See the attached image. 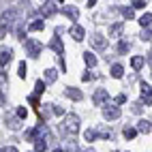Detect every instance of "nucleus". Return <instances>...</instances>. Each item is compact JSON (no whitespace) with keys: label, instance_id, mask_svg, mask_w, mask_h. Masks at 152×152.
<instances>
[{"label":"nucleus","instance_id":"22","mask_svg":"<svg viewBox=\"0 0 152 152\" xmlns=\"http://www.w3.org/2000/svg\"><path fill=\"white\" fill-rule=\"evenodd\" d=\"M84 137H86V141H94V139L99 137V131H94V129H88L86 133H84Z\"/></svg>","mask_w":152,"mask_h":152},{"label":"nucleus","instance_id":"15","mask_svg":"<svg viewBox=\"0 0 152 152\" xmlns=\"http://www.w3.org/2000/svg\"><path fill=\"white\" fill-rule=\"evenodd\" d=\"M84 62H86V66H88V69L96 66V56H94L92 52H86V54H84Z\"/></svg>","mask_w":152,"mask_h":152},{"label":"nucleus","instance_id":"43","mask_svg":"<svg viewBox=\"0 0 152 152\" xmlns=\"http://www.w3.org/2000/svg\"><path fill=\"white\" fill-rule=\"evenodd\" d=\"M86 152H94V150H92V148H90V150H86Z\"/></svg>","mask_w":152,"mask_h":152},{"label":"nucleus","instance_id":"39","mask_svg":"<svg viewBox=\"0 0 152 152\" xmlns=\"http://www.w3.org/2000/svg\"><path fill=\"white\" fill-rule=\"evenodd\" d=\"M148 64H152V49L148 52Z\"/></svg>","mask_w":152,"mask_h":152},{"label":"nucleus","instance_id":"24","mask_svg":"<svg viewBox=\"0 0 152 152\" xmlns=\"http://www.w3.org/2000/svg\"><path fill=\"white\" fill-rule=\"evenodd\" d=\"M122 135H124V137H126V139H133V137H135V135H137V131H135V129H133V126H126V129H124V131H122Z\"/></svg>","mask_w":152,"mask_h":152},{"label":"nucleus","instance_id":"20","mask_svg":"<svg viewBox=\"0 0 152 152\" xmlns=\"http://www.w3.org/2000/svg\"><path fill=\"white\" fill-rule=\"evenodd\" d=\"M139 24L144 26V28H150V26H152V13H146V15H141V17H139Z\"/></svg>","mask_w":152,"mask_h":152},{"label":"nucleus","instance_id":"7","mask_svg":"<svg viewBox=\"0 0 152 152\" xmlns=\"http://www.w3.org/2000/svg\"><path fill=\"white\" fill-rule=\"evenodd\" d=\"M60 13L66 15V17H71L73 22H77V17H79V11H77L73 4H64V7H60Z\"/></svg>","mask_w":152,"mask_h":152},{"label":"nucleus","instance_id":"16","mask_svg":"<svg viewBox=\"0 0 152 152\" xmlns=\"http://www.w3.org/2000/svg\"><path fill=\"white\" fill-rule=\"evenodd\" d=\"M144 62H146L144 56H133V58H131V66H133L135 71H139L141 66H144Z\"/></svg>","mask_w":152,"mask_h":152},{"label":"nucleus","instance_id":"27","mask_svg":"<svg viewBox=\"0 0 152 152\" xmlns=\"http://www.w3.org/2000/svg\"><path fill=\"white\" fill-rule=\"evenodd\" d=\"M141 39H144V41H152V28H146L144 32H141Z\"/></svg>","mask_w":152,"mask_h":152},{"label":"nucleus","instance_id":"10","mask_svg":"<svg viewBox=\"0 0 152 152\" xmlns=\"http://www.w3.org/2000/svg\"><path fill=\"white\" fill-rule=\"evenodd\" d=\"M122 28H124L122 22H116L114 26H109V37H111V39H120V34H122Z\"/></svg>","mask_w":152,"mask_h":152},{"label":"nucleus","instance_id":"3","mask_svg":"<svg viewBox=\"0 0 152 152\" xmlns=\"http://www.w3.org/2000/svg\"><path fill=\"white\" fill-rule=\"evenodd\" d=\"M107 101H109V92H107V90H103V88H101V90H94V94H92L94 107H101L103 103H107Z\"/></svg>","mask_w":152,"mask_h":152},{"label":"nucleus","instance_id":"37","mask_svg":"<svg viewBox=\"0 0 152 152\" xmlns=\"http://www.w3.org/2000/svg\"><path fill=\"white\" fill-rule=\"evenodd\" d=\"M0 82H7V75H4V71L0 69Z\"/></svg>","mask_w":152,"mask_h":152},{"label":"nucleus","instance_id":"19","mask_svg":"<svg viewBox=\"0 0 152 152\" xmlns=\"http://www.w3.org/2000/svg\"><path fill=\"white\" fill-rule=\"evenodd\" d=\"M122 75H124V69H122V64H114V66H111V77L120 79Z\"/></svg>","mask_w":152,"mask_h":152},{"label":"nucleus","instance_id":"30","mask_svg":"<svg viewBox=\"0 0 152 152\" xmlns=\"http://www.w3.org/2000/svg\"><path fill=\"white\" fill-rule=\"evenodd\" d=\"M26 116H28V109H26V107H19V109H17V118H19V120H24Z\"/></svg>","mask_w":152,"mask_h":152},{"label":"nucleus","instance_id":"12","mask_svg":"<svg viewBox=\"0 0 152 152\" xmlns=\"http://www.w3.org/2000/svg\"><path fill=\"white\" fill-rule=\"evenodd\" d=\"M135 131H137V133H150V131H152V122H150V120H139Z\"/></svg>","mask_w":152,"mask_h":152},{"label":"nucleus","instance_id":"9","mask_svg":"<svg viewBox=\"0 0 152 152\" xmlns=\"http://www.w3.org/2000/svg\"><path fill=\"white\" fill-rule=\"evenodd\" d=\"M13 60V49H2V52H0V69H4L9 62H11Z\"/></svg>","mask_w":152,"mask_h":152},{"label":"nucleus","instance_id":"26","mask_svg":"<svg viewBox=\"0 0 152 152\" xmlns=\"http://www.w3.org/2000/svg\"><path fill=\"white\" fill-rule=\"evenodd\" d=\"M129 47H131V45H129L126 41H120V45H118V52H120V54H126V52H129Z\"/></svg>","mask_w":152,"mask_h":152},{"label":"nucleus","instance_id":"8","mask_svg":"<svg viewBox=\"0 0 152 152\" xmlns=\"http://www.w3.org/2000/svg\"><path fill=\"white\" fill-rule=\"evenodd\" d=\"M69 32H71V37H73L77 43H79V41H84V34H86V32H84V28L79 26V24H73V26L69 28Z\"/></svg>","mask_w":152,"mask_h":152},{"label":"nucleus","instance_id":"38","mask_svg":"<svg viewBox=\"0 0 152 152\" xmlns=\"http://www.w3.org/2000/svg\"><path fill=\"white\" fill-rule=\"evenodd\" d=\"M0 105H4V94H2V90H0Z\"/></svg>","mask_w":152,"mask_h":152},{"label":"nucleus","instance_id":"36","mask_svg":"<svg viewBox=\"0 0 152 152\" xmlns=\"http://www.w3.org/2000/svg\"><path fill=\"white\" fill-rule=\"evenodd\" d=\"M82 79H84V82H90V79H92V73H90V71H86V73H84V77H82Z\"/></svg>","mask_w":152,"mask_h":152},{"label":"nucleus","instance_id":"28","mask_svg":"<svg viewBox=\"0 0 152 152\" xmlns=\"http://www.w3.org/2000/svg\"><path fill=\"white\" fill-rule=\"evenodd\" d=\"M120 11H122V15H124V17H129V19L133 17V9H131V7H122Z\"/></svg>","mask_w":152,"mask_h":152},{"label":"nucleus","instance_id":"18","mask_svg":"<svg viewBox=\"0 0 152 152\" xmlns=\"http://www.w3.org/2000/svg\"><path fill=\"white\" fill-rule=\"evenodd\" d=\"M56 77H58V71H56V69H47V71H45V82H47V84L56 82Z\"/></svg>","mask_w":152,"mask_h":152},{"label":"nucleus","instance_id":"13","mask_svg":"<svg viewBox=\"0 0 152 152\" xmlns=\"http://www.w3.org/2000/svg\"><path fill=\"white\" fill-rule=\"evenodd\" d=\"M64 94H66L69 99H73V101H82V99H84V94L79 92L77 88H71V86H69V88L64 90Z\"/></svg>","mask_w":152,"mask_h":152},{"label":"nucleus","instance_id":"34","mask_svg":"<svg viewBox=\"0 0 152 152\" xmlns=\"http://www.w3.org/2000/svg\"><path fill=\"white\" fill-rule=\"evenodd\" d=\"M52 107H54L52 111H54L56 116H62V114H64V109H62V107H58V105H52Z\"/></svg>","mask_w":152,"mask_h":152},{"label":"nucleus","instance_id":"25","mask_svg":"<svg viewBox=\"0 0 152 152\" xmlns=\"http://www.w3.org/2000/svg\"><path fill=\"white\" fill-rule=\"evenodd\" d=\"M17 75L22 77V79H26V75H28V66H26V62H19V69H17Z\"/></svg>","mask_w":152,"mask_h":152},{"label":"nucleus","instance_id":"2","mask_svg":"<svg viewBox=\"0 0 152 152\" xmlns=\"http://www.w3.org/2000/svg\"><path fill=\"white\" fill-rule=\"evenodd\" d=\"M24 47H26V54L30 56V58H37L39 54H41V49H43V45L37 41V39H26L24 41Z\"/></svg>","mask_w":152,"mask_h":152},{"label":"nucleus","instance_id":"35","mask_svg":"<svg viewBox=\"0 0 152 152\" xmlns=\"http://www.w3.org/2000/svg\"><path fill=\"white\" fill-rule=\"evenodd\" d=\"M17 37H19V41H26V34H24V28L22 26L17 28Z\"/></svg>","mask_w":152,"mask_h":152},{"label":"nucleus","instance_id":"42","mask_svg":"<svg viewBox=\"0 0 152 152\" xmlns=\"http://www.w3.org/2000/svg\"><path fill=\"white\" fill-rule=\"evenodd\" d=\"M0 152H7V148H0Z\"/></svg>","mask_w":152,"mask_h":152},{"label":"nucleus","instance_id":"41","mask_svg":"<svg viewBox=\"0 0 152 152\" xmlns=\"http://www.w3.org/2000/svg\"><path fill=\"white\" fill-rule=\"evenodd\" d=\"M54 152H64V150H62V148H56V150H54Z\"/></svg>","mask_w":152,"mask_h":152},{"label":"nucleus","instance_id":"17","mask_svg":"<svg viewBox=\"0 0 152 152\" xmlns=\"http://www.w3.org/2000/svg\"><path fill=\"white\" fill-rule=\"evenodd\" d=\"M43 28H45V22H43V19H34V22L28 26L30 32H39V30H43Z\"/></svg>","mask_w":152,"mask_h":152},{"label":"nucleus","instance_id":"14","mask_svg":"<svg viewBox=\"0 0 152 152\" xmlns=\"http://www.w3.org/2000/svg\"><path fill=\"white\" fill-rule=\"evenodd\" d=\"M49 47L54 49V52L58 54V56H62V52H64V45H62V41L56 37V39H52V43H49Z\"/></svg>","mask_w":152,"mask_h":152},{"label":"nucleus","instance_id":"23","mask_svg":"<svg viewBox=\"0 0 152 152\" xmlns=\"http://www.w3.org/2000/svg\"><path fill=\"white\" fill-rule=\"evenodd\" d=\"M45 92V82L43 79H37V86H34V94L39 96V94H43Z\"/></svg>","mask_w":152,"mask_h":152},{"label":"nucleus","instance_id":"6","mask_svg":"<svg viewBox=\"0 0 152 152\" xmlns=\"http://www.w3.org/2000/svg\"><path fill=\"white\" fill-rule=\"evenodd\" d=\"M141 103L146 105H152V86L150 84H141Z\"/></svg>","mask_w":152,"mask_h":152},{"label":"nucleus","instance_id":"29","mask_svg":"<svg viewBox=\"0 0 152 152\" xmlns=\"http://www.w3.org/2000/svg\"><path fill=\"white\" fill-rule=\"evenodd\" d=\"M144 7H146L144 0H135V2H131V9H144Z\"/></svg>","mask_w":152,"mask_h":152},{"label":"nucleus","instance_id":"1","mask_svg":"<svg viewBox=\"0 0 152 152\" xmlns=\"http://www.w3.org/2000/svg\"><path fill=\"white\" fill-rule=\"evenodd\" d=\"M64 131H66L69 135H77L79 133V118L75 114H69L64 118Z\"/></svg>","mask_w":152,"mask_h":152},{"label":"nucleus","instance_id":"4","mask_svg":"<svg viewBox=\"0 0 152 152\" xmlns=\"http://www.w3.org/2000/svg\"><path fill=\"white\" fill-rule=\"evenodd\" d=\"M58 2H43V7L39 9V11H41V15L43 17H52L54 13H58Z\"/></svg>","mask_w":152,"mask_h":152},{"label":"nucleus","instance_id":"31","mask_svg":"<svg viewBox=\"0 0 152 152\" xmlns=\"http://www.w3.org/2000/svg\"><path fill=\"white\" fill-rule=\"evenodd\" d=\"M9 126H11L13 131H17V129L22 126V124H19V120H9Z\"/></svg>","mask_w":152,"mask_h":152},{"label":"nucleus","instance_id":"32","mask_svg":"<svg viewBox=\"0 0 152 152\" xmlns=\"http://www.w3.org/2000/svg\"><path fill=\"white\" fill-rule=\"evenodd\" d=\"M131 109H133V114H141V103H133Z\"/></svg>","mask_w":152,"mask_h":152},{"label":"nucleus","instance_id":"21","mask_svg":"<svg viewBox=\"0 0 152 152\" xmlns=\"http://www.w3.org/2000/svg\"><path fill=\"white\" fill-rule=\"evenodd\" d=\"M34 150L37 152H45L47 150V139H37L34 141Z\"/></svg>","mask_w":152,"mask_h":152},{"label":"nucleus","instance_id":"33","mask_svg":"<svg viewBox=\"0 0 152 152\" xmlns=\"http://www.w3.org/2000/svg\"><path fill=\"white\" fill-rule=\"evenodd\" d=\"M122 103H126V96L124 94H118L116 96V105H122Z\"/></svg>","mask_w":152,"mask_h":152},{"label":"nucleus","instance_id":"5","mask_svg":"<svg viewBox=\"0 0 152 152\" xmlns=\"http://www.w3.org/2000/svg\"><path fill=\"white\" fill-rule=\"evenodd\" d=\"M90 45H92V49H105L107 47V39L103 37V34H94L92 39H90Z\"/></svg>","mask_w":152,"mask_h":152},{"label":"nucleus","instance_id":"11","mask_svg":"<svg viewBox=\"0 0 152 152\" xmlns=\"http://www.w3.org/2000/svg\"><path fill=\"white\" fill-rule=\"evenodd\" d=\"M103 116H105V120H116V118H120V109L118 107H105Z\"/></svg>","mask_w":152,"mask_h":152},{"label":"nucleus","instance_id":"40","mask_svg":"<svg viewBox=\"0 0 152 152\" xmlns=\"http://www.w3.org/2000/svg\"><path fill=\"white\" fill-rule=\"evenodd\" d=\"M7 152H17V150L15 148H7Z\"/></svg>","mask_w":152,"mask_h":152}]
</instances>
